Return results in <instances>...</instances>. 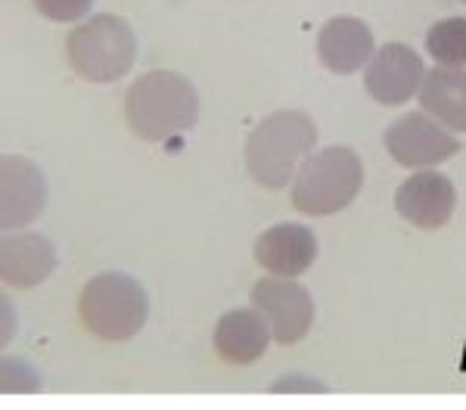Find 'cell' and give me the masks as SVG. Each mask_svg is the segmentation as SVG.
I'll use <instances>...</instances> for the list:
<instances>
[{"mask_svg":"<svg viewBox=\"0 0 466 410\" xmlns=\"http://www.w3.org/2000/svg\"><path fill=\"white\" fill-rule=\"evenodd\" d=\"M420 106L448 131L466 134V72L435 65L420 87Z\"/></svg>","mask_w":466,"mask_h":410,"instance_id":"obj_15","label":"cell"},{"mask_svg":"<svg viewBox=\"0 0 466 410\" xmlns=\"http://www.w3.org/2000/svg\"><path fill=\"white\" fill-rule=\"evenodd\" d=\"M463 4H466V0H463Z\"/></svg>","mask_w":466,"mask_h":410,"instance_id":"obj_20","label":"cell"},{"mask_svg":"<svg viewBox=\"0 0 466 410\" xmlns=\"http://www.w3.org/2000/svg\"><path fill=\"white\" fill-rule=\"evenodd\" d=\"M252 305L265 315L280 345H296L314 324V298L296 277H265L252 286Z\"/></svg>","mask_w":466,"mask_h":410,"instance_id":"obj_7","label":"cell"},{"mask_svg":"<svg viewBox=\"0 0 466 410\" xmlns=\"http://www.w3.org/2000/svg\"><path fill=\"white\" fill-rule=\"evenodd\" d=\"M426 65L413 47L401 41H389L373 54L364 72V87L380 106H401L423 87Z\"/></svg>","mask_w":466,"mask_h":410,"instance_id":"obj_8","label":"cell"},{"mask_svg":"<svg viewBox=\"0 0 466 410\" xmlns=\"http://www.w3.org/2000/svg\"><path fill=\"white\" fill-rule=\"evenodd\" d=\"M457 190L445 175L432 168H420L395 190V208L404 221L420 230L445 227L454 215Z\"/></svg>","mask_w":466,"mask_h":410,"instance_id":"obj_10","label":"cell"},{"mask_svg":"<svg viewBox=\"0 0 466 410\" xmlns=\"http://www.w3.org/2000/svg\"><path fill=\"white\" fill-rule=\"evenodd\" d=\"M90 6L94 0H35V10L50 22H78Z\"/></svg>","mask_w":466,"mask_h":410,"instance_id":"obj_17","label":"cell"},{"mask_svg":"<svg viewBox=\"0 0 466 410\" xmlns=\"http://www.w3.org/2000/svg\"><path fill=\"white\" fill-rule=\"evenodd\" d=\"M389 155L404 168H435L461 153V140L454 131L439 125L430 112H408L392 122L382 134Z\"/></svg>","mask_w":466,"mask_h":410,"instance_id":"obj_6","label":"cell"},{"mask_svg":"<svg viewBox=\"0 0 466 410\" xmlns=\"http://www.w3.org/2000/svg\"><path fill=\"white\" fill-rule=\"evenodd\" d=\"M78 317L90 335L103 342H127L144 330L149 317L147 289L118 271L96 274L78 298Z\"/></svg>","mask_w":466,"mask_h":410,"instance_id":"obj_4","label":"cell"},{"mask_svg":"<svg viewBox=\"0 0 466 410\" xmlns=\"http://www.w3.org/2000/svg\"><path fill=\"white\" fill-rule=\"evenodd\" d=\"M364 186L360 155L349 146H327L311 153L292 177V205L311 218H327L358 199Z\"/></svg>","mask_w":466,"mask_h":410,"instance_id":"obj_3","label":"cell"},{"mask_svg":"<svg viewBox=\"0 0 466 410\" xmlns=\"http://www.w3.org/2000/svg\"><path fill=\"white\" fill-rule=\"evenodd\" d=\"M318 146V125L299 109L270 112L246 140V168L268 190L292 184L296 171Z\"/></svg>","mask_w":466,"mask_h":410,"instance_id":"obj_2","label":"cell"},{"mask_svg":"<svg viewBox=\"0 0 466 410\" xmlns=\"http://www.w3.org/2000/svg\"><path fill=\"white\" fill-rule=\"evenodd\" d=\"M66 56L78 78L90 81V85H112L131 72L134 59H137V37L125 19L100 13L69 35Z\"/></svg>","mask_w":466,"mask_h":410,"instance_id":"obj_5","label":"cell"},{"mask_svg":"<svg viewBox=\"0 0 466 410\" xmlns=\"http://www.w3.org/2000/svg\"><path fill=\"white\" fill-rule=\"evenodd\" d=\"M426 54L435 59V65L463 69L466 65V19L451 16L435 22L426 35Z\"/></svg>","mask_w":466,"mask_h":410,"instance_id":"obj_16","label":"cell"},{"mask_svg":"<svg viewBox=\"0 0 466 410\" xmlns=\"http://www.w3.org/2000/svg\"><path fill=\"white\" fill-rule=\"evenodd\" d=\"M255 261L274 277H299L318 261V236L305 224H277L255 240Z\"/></svg>","mask_w":466,"mask_h":410,"instance_id":"obj_11","label":"cell"},{"mask_svg":"<svg viewBox=\"0 0 466 410\" xmlns=\"http://www.w3.org/2000/svg\"><path fill=\"white\" fill-rule=\"evenodd\" d=\"M47 205V181L25 155H4L0 162V221L4 230L32 224Z\"/></svg>","mask_w":466,"mask_h":410,"instance_id":"obj_9","label":"cell"},{"mask_svg":"<svg viewBox=\"0 0 466 410\" xmlns=\"http://www.w3.org/2000/svg\"><path fill=\"white\" fill-rule=\"evenodd\" d=\"M274 339L270 335V326L265 315L258 308H233L228 311L215 326V355L221 357L230 367H246V364H255L261 355L268 352V342Z\"/></svg>","mask_w":466,"mask_h":410,"instance_id":"obj_13","label":"cell"},{"mask_svg":"<svg viewBox=\"0 0 466 410\" xmlns=\"http://www.w3.org/2000/svg\"><path fill=\"white\" fill-rule=\"evenodd\" d=\"M199 118V94L184 75L149 72L125 96V122L144 144H165L187 134Z\"/></svg>","mask_w":466,"mask_h":410,"instance_id":"obj_1","label":"cell"},{"mask_svg":"<svg viewBox=\"0 0 466 410\" xmlns=\"http://www.w3.org/2000/svg\"><path fill=\"white\" fill-rule=\"evenodd\" d=\"M377 54L373 32L358 16H336L320 28L318 35V59L323 69L333 75H351L367 69V63Z\"/></svg>","mask_w":466,"mask_h":410,"instance_id":"obj_12","label":"cell"},{"mask_svg":"<svg viewBox=\"0 0 466 410\" xmlns=\"http://www.w3.org/2000/svg\"><path fill=\"white\" fill-rule=\"evenodd\" d=\"M25 370H32L25 361H16V357H4V379H0V392L13 395V392H37V389H41V385L32 383V379L25 383V376H22Z\"/></svg>","mask_w":466,"mask_h":410,"instance_id":"obj_18","label":"cell"},{"mask_svg":"<svg viewBox=\"0 0 466 410\" xmlns=\"http://www.w3.org/2000/svg\"><path fill=\"white\" fill-rule=\"evenodd\" d=\"M56 271V249L41 234H10L0 243V274L10 289L41 286Z\"/></svg>","mask_w":466,"mask_h":410,"instance_id":"obj_14","label":"cell"},{"mask_svg":"<svg viewBox=\"0 0 466 410\" xmlns=\"http://www.w3.org/2000/svg\"><path fill=\"white\" fill-rule=\"evenodd\" d=\"M274 392H323L327 385L318 383V379H305V376H283V379H277L274 385H270Z\"/></svg>","mask_w":466,"mask_h":410,"instance_id":"obj_19","label":"cell"}]
</instances>
